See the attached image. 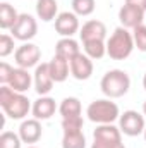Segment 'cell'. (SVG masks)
<instances>
[{
  "label": "cell",
  "mask_w": 146,
  "mask_h": 148,
  "mask_svg": "<svg viewBox=\"0 0 146 148\" xmlns=\"http://www.w3.org/2000/svg\"><path fill=\"white\" fill-rule=\"evenodd\" d=\"M62 148H86V136H84L83 129L64 131Z\"/></svg>",
  "instance_id": "cell-22"
},
{
  "label": "cell",
  "mask_w": 146,
  "mask_h": 148,
  "mask_svg": "<svg viewBox=\"0 0 146 148\" xmlns=\"http://www.w3.org/2000/svg\"><path fill=\"white\" fill-rule=\"evenodd\" d=\"M57 109H59V107H57L55 100H53L52 97L45 95V97H40L38 100H35L33 109H31V114H33V117L38 119V121H46V119H50V117L55 114Z\"/></svg>",
  "instance_id": "cell-15"
},
{
  "label": "cell",
  "mask_w": 146,
  "mask_h": 148,
  "mask_svg": "<svg viewBox=\"0 0 146 148\" xmlns=\"http://www.w3.org/2000/svg\"><path fill=\"white\" fill-rule=\"evenodd\" d=\"M143 114H145V115H146V102H145V103H143Z\"/></svg>",
  "instance_id": "cell-31"
},
{
  "label": "cell",
  "mask_w": 146,
  "mask_h": 148,
  "mask_svg": "<svg viewBox=\"0 0 146 148\" xmlns=\"http://www.w3.org/2000/svg\"><path fill=\"white\" fill-rule=\"evenodd\" d=\"M81 29L79 16L74 12H60L55 19V31L62 38H72Z\"/></svg>",
  "instance_id": "cell-10"
},
{
  "label": "cell",
  "mask_w": 146,
  "mask_h": 148,
  "mask_svg": "<svg viewBox=\"0 0 146 148\" xmlns=\"http://www.w3.org/2000/svg\"><path fill=\"white\" fill-rule=\"evenodd\" d=\"M26 148H38V147H33V145H29V147H26Z\"/></svg>",
  "instance_id": "cell-33"
},
{
  "label": "cell",
  "mask_w": 146,
  "mask_h": 148,
  "mask_svg": "<svg viewBox=\"0 0 146 148\" xmlns=\"http://www.w3.org/2000/svg\"><path fill=\"white\" fill-rule=\"evenodd\" d=\"M21 145H23V140L19 133L3 131L0 134V148H21Z\"/></svg>",
  "instance_id": "cell-25"
},
{
  "label": "cell",
  "mask_w": 146,
  "mask_h": 148,
  "mask_svg": "<svg viewBox=\"0 0 146 148\" xmlns=\"http://www.w3.org/2000/svg\"><path fill=\"white\" fill-rule=\"evenodd\" d=\"M79 36H81V41H95V40L105 41V38H107V26L102 21H98V19L86 21L83 24V28L79 29Z\"/></svg>",
  "instance_id": "cell-14"
},
{
  "label": "cell",
  "mask_w": 146,
  "mask_h": 148,
  "mask_svg": "<svg viewBox=\"0 0 146 148\" xmlns=\"http://www.w3.org/2000/svg\"><path fill=\"white\" fill-rule=\"evenodd\" d=\"M77 53H81V50H79V43L74 38H60L57 41V45H55V55L64 57L69 62Z\"/></svg>",
  "instance_id": "cell-19"
},
{
  "label": "cell",
  "mask_w": 146,
  "mask_h": 148,
  "mask_svg": "<svg viewBox=\"0 0 146 148\" xmlns=\"http://www.w3.org/2000/svg\"><path fill=\"white\" fill-rule=\"evenodd\" d=\"M71 5H72L74 14L83 16V17L91 16L95 12V9H96V2L95 0H72Z\"/></svg>",
  "instance_id": "cell-24"
},
{
  "label": "cell",
  "mask_w": 146,
  "mask_h": 148,
  "mask_svg": "<svg viewBox=\"0 0 146 148\" xmlns=\"http://www.w3.org/2000/svg\"><path fill=\"white\" fill-rule=\"evenodd\" d=\"M38 33V23L31 14H19L17 23L12 26L10 35L19 41H31Z\"/></svg>",
  "instance_id": "cell-8"
},
{
  "label": "cell",
  "mask_w": 146,
  "mask_h": 148,
  "mask_svg": "<svg viewBox=\"0 0 146 148\" xmlns=\"http://www.w3.org/2000/svg\"><path fill=\"white\" fill-rule=\"evenodd\" d=\"M43 134V127H41V122L38 119H24L19 126V136L23 140V143L26 145H35L40 141Z\"/></svg>",
  "instance_id": "cell-13"
},
{
  "label": "cell",
  "mask_w": 146,
  "mask_h": 148,
  "mask_svg": "<svg viewBox=\"0 0 146 148\" xmlns=\"http://www.w3.org/2000/svg\"><path fill=\"white\" fill-rule=\"evenodd\" d=\"M86 115L91 122L95 124H113L119 117H120V110L119 105L115 102H112V98H100V100H93L88 109H86Z\"/></svg>",
  "instance_id": "cell-4"
},
{
  "label": "cell",
  "mask_w": 146,
  "mask_h": 148,
  "mask_svg": "<svg viewBox=\"0 0 146 148\" xmlns=\"http://www.w3.org/2000/svg\"><path fill=\"white\" fill-rule=\"evenodd\" d=\"M83 48H84V53L93 59V60H100L105 57L107 53V43L102 41V40H95V41H83Z\"/></svg>",
  "instance_id": "cell-23"
},
{
  "label": "cell",
  "mask_w": 146,
  "mask_h": 148,
  "mask_svg": "<svg viewBox=\"0 0 146 148\" xmlns=\"http://www.w3.org/2000/svg\"><path fill=\"white\" fill-rule=\"evenodd\" d=\"M33 84V77L31 74L28 73V69H23V67H14V73L12 77L9 81V86L17 91V93H26Z\"/></svg>",
  "instance_id": "cell-16"
},
{
  "label": "cell",
  "mask_w": 146,
  "mask_h": 148,
  "mask_svg": "<svg viewBox=\"0 0 146 148\" xmlns=\"http://www.w3.org/2000/svg\"><path fill=\"white\" fill-rule=\"evenodd\" d=\"M59 112L62 115V119H67V117H79L81 112H83V107H81V102L79 98L76 97H67L60 102L59 105Z\"/></svg>",
  "instance_id": "cell-21"
},
{
  "label": "cell",
  "mask_w": 146,
  "mask_h": 148,
  "mask_svg": "<svg viewBox=\"0 0 146 148\" xmlns=\"http://www.w3.org/2000/svg\"><path fill=\"white\" fill-rule=\"evenodd\" d=\"M53 77L48 69V62H41L35 67V74H33V84H35V91L40 97H45L52 91L53 88Z\"/></svg>",
  "instance_id": "cell-9"
},
{
  "label": "cell",
  "mask_w": 146,
  "mask_h": 148,
  "mask_svg": "<svg viewBox=\"0 0 146 148\" xmlns=\"http://www.w3.org/2000/svg\"><path fill=\"white\" fill-rule=\"evenodd\" d=\"M126 3H131V5H136L139 9H143L146 12V0H126Z\"/></svg>",
  "instance_id": "cell-29"
},
{
  "label": "cell",
  "mask_w": 146,
  "mask_h": 148,
  "mask_svg": "<svg viewBox=\"0 0 146 148\" xmlns=\"http://www.w3.org/2000/svg\"><path fill=\"white\" fill-rule=\"evenodd\" d=\"M36 16L43 23L55 21L59 16V3L57 0H36Z\"/></svg>",
  "instance_id": "cell-18"
},
{
  "label": "cell",
  "mask_w": 146,
  "mask_h": 148,
  "mask_svg": "<svg viewBox=\"0 0 146 148\" xmlns=\"http://www.w3.org/2000/svg\"><path fill=\"white\" fill-rule=\"evenodd\" d=\"M100 88L107 98H120L129 91L131 77L122 69H110L103 74L100 81Z\"/></svg>",
  "instance_id": "cell-3"
},
{
  "label": "cell",
  "mask_w": 146,
  "mask_h": 148,
  "mask_svg": "<svg viewBox=\"0 0 146 148\" xmlns=\"http://www.w3.org/2000/svg\"><path fill=\"white\" fill-rule=\"evenodd\" d=\"M19 14L17 10L9 3V2H2L0 3V28L2 29H12V26L17 23Z\"/></svg>",
  "instance_id": "cell-20"
},
{
  "label": "cell",
  "mask_w": 146,
  "mask_h": 148,
  "mask_svg": "<svg viewBox=\"0 0 146 148\" xmlns=\"http://www.w3.org/2000/svg\"><path fill=\"white\" fill-rule=\"evenodd\" d=\"M12 73H14L12 66H9L7 62H0V83L2 84H9V81L12 77Z\"/></svg>",
  "instance_id": "cell-28"
},
{
  "label": "cell",
  "mask_w": 146,
  "mask_h": 148,
  "mask_svg": "<svg viewBox=\"0 0 146 148\" xmlns=\"http://www.w3.org/2000/svg\"><path fill=\"white\" fill-rule=\"evenodd\" d=\"M0 107L7 117L14 121H24V117H28L33 109L28 97H24V93L14 91L9 84H2L0 88Z\"/></svg>",
  "instance_id": "cell-1"
},
{
  "label": "cell",
  "mask_w": 146,
  "mask_h": 148,
  "mask_svg": "<svg viewBox=\"0 0 146 148\" xmlns=\"http://www.w3.org/2000/svg\"><path fill=\"white\" fill-rule=\"evenodd\" d=\"M119 21L124 28L127 29H134L136 26L143 24L145 21V10L136 7V5H131V3H124L119 10Z\"/></svg>",
  "instance_id": "cell-11"
},
{
  "label": "cell",
  "mask_w": 146,
  "mask_h": 148,
  "mask_svg": "<svg viewBox=\"0 0 146 148\" xmlns=\"http://www.w3.org/2000/svg\"><path fill=\"white\" fill-rule=\"evenodd\" d=\"M145 114H139L138 110H126L119 117V129L126 136H139L145 133Z\"/></svg>",
  "instance_id": "cell-6"
},
{
  "label": "cell",
  "mask_w": 146,
  "mask_h": 148,
  "mask_svg": "<svg viewBox=\"0 0 146 148\" xmlns=\"http://www.w3.org/2000/svg\"><path fill=\"white\" fill-rule=\"evenodd\" d=\"M40 59H41V50L38 45L31 43V41L23 43L14 52V60H16L17 67H23V69L36 67L40 64Z\"/></svg>",
  "instance_id": "cell-7"
},
{
  "label": "cell",
  "mask_w": 146,
  "mask_h": 148,
  "mask_svg": "<svg viewBox=\"0 0 146 148\" xmlns=\"http://www.w3.org/2000/svg\"><path fill=\"white\" fill-rule=\"evenodd\" d=\"M14 40L16 38L12 36V35H7V33H3L0 36V57H9L14 52V47H16Z\"/></svg>",
  "instance_id": "cell-27"
},
{
  "label": "cell",
  "mask_w": 146,
  "mask_h": 148,
  "mask_svg": "<svg viewBox=\"0 0 146 148\" xmlns=\"http://www.w3.org/2000/svg\"><path fill=\"white\" fill-rule=\"evenodd\" d=\"M91 148H126L122 143V131L113 124H100L93 131Z\"/></svg>",
  "instance_id": "cell-5"
},
{
  "label": "cell",
  "mask_w": 146,
  "mask_h": 148,
  "mask_svg": "<svg viewBox=\"0 0 146 148\" xmlns=\"http://www.w3.org/2000/svg\"><path fill=\"white\" fill-rule=\"evenodd\" d=\"M143 136H145V141H146V127H145V133H143Z\"/></svg>",
  "instance_id": "cell-32"
},
{
  "label": "cell",
  "mask_w": 146,
  "mask_h": 148,
  "mask_svg": "<svg viewBox=\"0 0 146 148\" xmlns=\"http://www.w3.org/2000/svg\"><path fill=\"white\" fill-rule=\"evenodd\" d=\"M71 64V76L77 81H86L91 77L93 74V59H89L86 53H77L72 60L69 62Z\"/></svg>",
  "instance_id": "cell-12"
},
{
  "label": "cell",
  "mask_w": 146,
  "mask_h": 148,
  "mask_svg": "<svg viewBox=\"0 0 146 148\" xmlns=\"http://www.w3.org/2000/svg\"><path fill=\"white\" fill-rule=\"evenodd\" d=\"M48 69H50V74L55 83H64L71 74V64L64 57L53 55V59L48 62Z\"/></svg>",
  "instance_id": "cell-17"
},
{
  "label": "cell",
  "mask_w": 146,
  "mask_h": 148,
  "mask_svg": "<svg viewBox=\"0 0 146 148\" xmlns=\"http://www.w3.org/2000/svg\"><path fill=\"white\" fill-rule=\"evenodd\" d=\"M143 88H145V91H146V73H145V76H143Z\"/></svg>",
  "instance_id": "cell-30"
},
{
  "label": "cell",
  "mask_w": 146,
  "mask_h": 148,
  "mask_svg": "<svg viewBox=\"0 0 146 148\" xmlns=\"http://www.w3.org/2000/svg\"><path fill=\"white\" fill-rule=\"evenodd\" d=\"M134 38L132 33L124 28V26H119L113 29V33L110 35V38L107 40V55L113 60H124L127 59L132 50H134Z\"/></svg>",
  "instance_id": "cell-2"
},
{
  "label": "cell",
  "mask_w": 146,
  "mask_h": 148,
  "mask_svg": "<svg viewBox=\"0 0 146 148\" xmlns=\"http://www.w3.org/2000/svg\"><path fill=\"white\" fill-rule=\"evenodd\" d=\"M132 38H134V47L139 52H146V26L139 24L132 29Z\"/></svg>",
  "instance_id": "cell-26"
}]
</instances>
